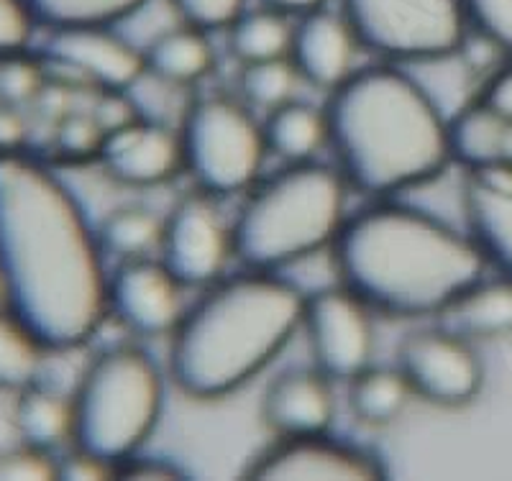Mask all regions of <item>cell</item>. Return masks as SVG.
Returning a JSON list of instances; mask_svg holds the SVG:
<instances>
[{
    "instance_id": "cell-8",
    "label": "cell",
    "mask_w": 512,
    "mask_h": 481,
    "mask_svg": "<svg viewBox=\"0 0 512 481\" xmlns=\"http://www.w3.org/2000/svg\"><path fill=\"white\" fill-rule=\"evenodd\" d=\"M344 8L359 44L400 62L446 57L466 39L464 0H344Z\"/></svg>"
},
{
    "instance_id": "cell-1",
    "label": "cell",
    "mask_w": 512,
    "mask_h": 481,
    "mask_svg": "<svg viewBox=\"0 0 512 481\" xmlns=\"http://www.w3.org/2000/svg\"><path fill=\"white\" fill-rule=\"evenodd\" d=\"M0 269L11 313L47 351L95 336L108 305L100 246L72 192L47 167L0 154Z\"/></svg>"
},
{
    "instance_id": "cell-42",
    "label": "cell",
    "mask_w": 512,
    "mask_h": 481,
    "mask_svg": "<svg viewBox=\"0 0 512 481\" xmlns=\"http://www.w3.org/2000/svg\"><path fill=\"white\" fill-rule=\"evenodd\" d=\"M264 3L280 13H303L305 16V13H313L318 8H323L326 0H264Z\"/></svg>"
},
{
    "instance_id": "cell-29",
    "label": "cell",
    "mask_w": 512,
    "mask_h": 481,
    "mask_svg": "<svg viewBox=\"0 0 512 481\" xmlns=\"http://www.w3.org/2000/svg\"><path fill=\"white\" fill-rule=\"evenodd\" d=\"M297 70L287 57L269 59V62L246 64L241 75V93L251 105L274 111L280 105L290 103L295 90Z\"/></svg>"
},
{
    "instance_id": "cell-30",
    "label": "cell",
    "mask_w": 512,
    "mask_h": 481,
    "mask_svg": "<svg viewBox=\"0 0 512 481\" xmlns=\"http://www.w3.org/2000/svg\"><path fill=\"white\" fill-rule=\"evenodd\" d=\"M44 90V75L36 62L18 54L0 59V100L6 105H21L39 98Z\"/></svg>"
},
{
    "instance_id": "cell-27",
    "label": "cell",
    "mask_w": 512,
    "mask_h": 481,
    "mask_svg": "<svg viewBox=\"0 0 512 481\" xmlns=\"http://www.w3.org/2000/svg\"><path fill=\"white\" fill-rule=\"evenodd\" d=\"M47 348L11 310H0V389H24L36 382Z\"/></svg>"
},
{
    "instance_id": "cell-14",
    "label": "cell",
    "mask_w": 512,
    "mask_h": 481,
    "mask_svg": "<svg viewBox=\"0 0 512 481\" xmlns=\"http://www.w3.org/2000/svg\"><path fill=\"white\" fill-rule=\"evenodd\" d=\"M182 282L164 261L126 259L108 284L118 320L139 336H162L182 320Z\"/></svg>"
},
{
    "instance_id": "cell-28",
    "label": "cell",
    "mask_w": 512,
    "mask_h": 481,
    "mask_svg": "<svg viewBox=\"0 0 512 481\" xmlns=\"http://www.w3.org/2000/svg\"><path fill=\"white\" fill-rule=\"evenodd\" d=\"M164 223L146 208H121L103 221L98 241L108 254L126 259H139L146 251L162 244Z\"/></svg>"
},
{
    "instance_id": "cell-34",
    "label": "cell",
    "mask_w": 512,
    "mask_h": 481,
    "mask_svg": "<svg viewBox=\"0 0 512 481\" xmlns=\"http://www.w3.org/2000/svg\"><path fill=\"white\" fill-rule=\"evenodd\" d=\"M105 134L100 131L93 116H80V113H70L64 116L57 126V144L64 154L70 157H90L98 154L103 146Z\"/></svg>"
},
{
    "instance_id": "cell-3",
    "label": "cell",
    "mask_w": 512,
    "mask_h": 481,
    "mask_svg": "<svg viewBox=\"0 0 512 481\" xmlns=\"http://www.w3.org/2000/svg\"><path fill=\"white\" fill-rule=\"evenodd\" d=\"M326 121L344 180L369 195L423 185L451 162L448 121L408 72H356L333 90Z\"/></svg>"
},
{
    "instance_id": "cell-18",
    "label": "cell",
    "mask_w": 512,
    "mask_h": 481,
    "mask_svg": "<svg viewBox=\"0 0 512 481\" xmlns=\"http://www.w3.org/2000/svg\"><path fill=\"white\" fill-rule=\"evenodd\" d=\"M443 328L461 338H497L512 333V279L474 282L441 313Z\"/></svg>"
},
{
    "instance_id": "cell-24",
    "label": "cell",
    "mask_w": 512,
    "mask_h": 481,
    "mask_svg": "<svg viewBox=\"0 0 512 481\" xmlns=\"http://www.w3.org/2000/svg\"><path fill=\"white\" fill-rule=\"evenodd\" d=\"M408 379L400 369H372L367 366L354 379H349V407L354 418L367 425H387L400 418L408 407Z\"/></svg>"
},
{
    "instance_id": "cell-40",
    "label": "cell",
    "mask_w": 512,
    "mask_h": 481,
    "mask_svg": "<svg viewBox=\"0 0 512 481\" xmlns=\"http://www.w3.org/2000/svg\"><path fill=\"white\" fill-rule=\"evenodd\" d=\"M469 182H474V185L482 187V190L495 192V195H512V162L500 159V162L472 169Z\"/></svg>"
},
{
    "instance_id": "cell-10",
    "label": "cell",
    "mask_w": 512,
    "mask_h": 481,
    "mask_svg": "<svg viewBox=\"0 0 512 481\" xmlns=\"http://www.w3.org/2000/svg\"><path fill=\"white\" fill-rule=\"evenodd\" d=\"M397 369L408 379L413 395L438 407L469 405L484 382L472 346L446 328L410 333L397 348Z\"/></svg>"
},
{
    "instance_id": "cell-35",
    "label": "cell",
    "mask_w": 512,
    "mask_h": 481,
    "mask_svg": "<svg viewBox=\"0 0 512 481\" xmlns=\"http://www.w3.org/2000/svg\"><path fill=\"white\" fill-rule=\"evenodd\" d=\"M34 21L26 0H0V57L18 54L29 44Z\"/></svg>"
},
{
    "instance_id": "cell-13",
    "label": "cell",
    "mask_w": 512,
    "mask_h": 481,
    "mask_svg": "<svg viewBox=\"0 0 512 481\" xmlns=\"http://www.w3.org/2000/svg\"><path fill=\"white\" fill-rule=\"evenodd\" d=\"M47 59L82 85L103 90H126L146 70L144 52L108 26L57 29L47 41Z\"/></svg>"
},
{
    "instance_id": "cell-31",
    "label": "cell",
    "mask_w": 512,
    "mask_h": 481,
    "mask_svg": "<svg viewBox=\"0 0 512 481\" xmlns=\"http://www.w3.org/2000/svg\"><path fill=\"white\" fill-rule=\"evenodd\" d=\"M49 481L59 479V461L52 451L24 443L21 448L0 453V481Z\"/></svg>"
},
{
    "instance_id": "cell-39",
    "label": "cell",
    "mask_w": 512,
    "mask_h": 481,
    "mask_svg": "<svg viewBox=\"0 0 512 481\" xmlns=\"http://www.w3.org/2000/svg\"><path fill=\"white\" fill-rule=\"evenodd\" d=\"M116 476L123 479H182V471L167 461H149V458H128L116 466Z\"/></svg>"
},
{
    "instance_id": "cell-9",
    "label": "cell",
    "mask_w": 512,
    "mask_h": 481,
    "mask_svg": "<svg viewBox=\"0 0 512 481\" xmlns=\"http://www.w3.org/2000/svg\"><path fill=\"white\" fill-rule=\"evenodd\" d=\"M303 328L315 369L328 379H354L372 361L374 331L367 305L349 290L331 284L305 297Z\"/></svg>"
},
{
    "instance_id": "cell-7",
    "label": "cell",
    "mask_w": 512,
    "mask_h": 481,
    "mask_svg": "<svg viewBox=\"0 0 512 481\" xmlns=\"http://www.w3.org/2000/svg\"><path fill=\"white\" fill-rule=\"evenodd\" d=\"M180 141L192 180L216 195L246 190L267 154L264 128L228 98L192 103L182 118Z\"/></svg>"
},
{
    "instance_id": "cell-23",
    "label": "cell",
    "mask_w": 512,
    "mask_h": 481,
    "mask_svg": "<svg viewBox=\"0 0 512 481\" xmlns=\"http://www.w3.org/2000/svg\"><path fill=\"white\" fill-rule=\"evenodd\" d=\"M146 70L177 85L203 80L213 67V49L200 29L175 26L144 49Z\"/></svg>"
},
{
    "instance_id": "cell-33",
    "label": "cell",
    "mask_w": 512,
    "mask_h": 481,
    "mask_svg": "<svg viewBox=\"0 0 512 481\" xmlns=\"http://www.w3.org/2000/svg\"><path fill=\"white\" fill-rule=\"evenodd\" d=\"M187 26L200 31L228 29L244 13V0H172Z\"/></svg>"
},
{
    "instance_id": "cell-21",
    "label": "cell",
    "mask_w": 512,
    "mask_h": 481,
    "mask_svg": "<svg viewBox=\"0 0 512 481\" xmlns=\"http://www.w3.org/2000/svg\"><path fill=\"white\" fill-rule=\"evenodd\" d=\"M464 205L472 238L484 259L512 279V195H495L469 182Z\"/></svg>"
},
{
    "instance_id": "cell-44",
    "label": "cell",
    "mask_w": 512,
    "mask_h": 481,
    "mask_svg": "<svg viewBox=\"0 0 512 481\" xmlns=\"http://www.w3.org/2000/svg\"><path fill=\"white\" fill-rule=\"evenodd\" d=\"M505 159H507V162H512V126H510V131H507V146H505Z\"/></svg>"
},
{
    "instance_id": "cell-26",
    "label": "cell",
    "mask_w": 512,
    "mask_h": 481,
    "mask_svg": "<svg viewBox=\"0 0 512 481\" xmlns=\"http://www.w3.org/2000/svg\"><path fill=\"white\" fill-rule=\"evenodd\" d=\"M144 0H26L39 24L57 29L118 26Z\"/></svg>"
},
{
    "instance_id": "cell-11",
    "label": "cell",
    "mask_w": 512,
    "mask_h": 481,
    "mask_svg": "<svg viewBox=\"0 0 512 481\" xmlns=\"http://www.w3.org/2000/svg\"><path fill=\"white\" fill-rule=\"evenodd\" d=\"M246 479L292 481V479H341L372 481L384 479V466L364 448L338 443L320 435L282 438L246 466Z\"/></svg>"
},
{
    "instance_id": "cell-17",
    "label": "cell",
    "mask_w": 512,
    "mask_h": 481,
    "mask_svg": "<svg viewBox=\"0 0 512 481\" xmlns=\"http://www.w3.org/2000/svg\"><path fill=\"white\" fill-rule=\"evenodd\" d=\"M356 44L359 39L346 18L318 8L305 13L300 26L292 31L290 62L295 64L297 75L310 85L336 90L354 75L351 67H354Z\"/></svg>"
},
{
    "instance_id": "cell-20",
    "label": "cell",
    "mask_w": 512,
    "mask_h": 481,
    "mask_svg": "<svg viewBox=\"0 0 512 481\" xmlns=\"http://www.w3.org/2000/svg\"><path fill=\"white\" fill-rule=\"evenodd\" d=\"M267 149L290 164L313 162L315 151L328 144L326 111L305 103H285L269 113L264 123Z\"/></svg>"
},
{
    "instance_id": "cell-5",
    "label": "cell",
    "mask_w": 512,
    "mask_h": 481,
    "mask_svg": "<svg viewBox=\"0 0 512 481\" xmlns=\"http://www.w3.org/2000/svg\"><path fill=\"white\" fill-rule=\"evenodd\" d=\"M344 210V174L292 164L246 200L231 228L233 254L254 272H280L333 246Z\"/></svg>"
},
{
    "instance_id": "cell-32",
    "label": "cell",
    "mask_w": 512,
    "mask_h": 481,
    "mask_svg": "<svg viewBox=\"0 0 512 481\" xmlns=\"http://www.w3.org/2000/svg\"><path fill=\"white\" fill-rule=\"evenodd\" d=\"M464 13L479 34L512 54V0H464Z\"/></svg>"
},
{
    "instance_id": "cell-25",
    "label": "cell",
    "mask_w": 512,
    "mask_h": 481,
    "mask_svg": "<svg viewBox=\"0 0 512 481\" xmlns=\"http://www.w3.org/2000/svg\"><path fill=\"white\" fill-rule=\"evenodd\" d=\"M228 44H231L233 57L244 64L282 59L290 54L292 29L287 26L285 13L274 11V8L241 13L228 26Z\"/></svg>"
},
{
    "instance_id": "cell-41",
    "label": "cell",
    "mask_w": 512,
    "mask_h": 481,
    "mask_svg": "<svg viewBox=\"0 0 512 481\" xmlns=\"http://www.w3.org/2000/svg\"><path fill=\"white\" fill-rule=\"evenodd\" d=\"M26 139L24 118L13 111V105H0V154H11Z\"/></svg>"
},
{
    "instance_id": "cell-15",
    "label": "cell",
    "mask_w": 512,
    "mask_h": 481,
    "mask_svg": "<svg viewBox=\"0 0 512 481\" xmlns=\"http://www.w3.org/2000/svg\"><path fill=\"white\" fill-rule=\"evenodd\" d=\"M98 157L105 172L128 187L162 185L185 167L180 134L144 118L105 136Z\"/></svg>"
},
{
    "instance_id": "cell-19",
    "label": "cell",
    "mask_w": 512,
    "mask_h": 481,
    "mask_svg": "<svg viewBox=\"0 0 512 481\" xmlns=\"http://www.w3.org/2000/svg\"><path fill=\"white\" fill-rule=\"evenodd\" d=\"M16 430L29 446L54 451L75 435V405L57 389L26 384L16 405Z\"/></svg>"
},
{
    "instance_id": "cell-22",
    "label": "cell",
    "mask_w": 512,
    "mask_h": 481,
    "mask_svg": "<svg viewBox=\"0 0 512 481\" xmlns=\"http://www.w3.org/2000/svg\"><path fill=\"white\" fill-rule=\"evenodd\" d=\"M507 131L510 123L495 116L484 103L466 105L448 121L451 159L466 164L469 169L500 162L505 159Z\"/></svg>"
},
{
    "instance_id": "cell-12",
    "label": "cell",
    "mask_w": 512,
    "mask_h": 481,
    "mask_svg": "<svg viewBox=\"0 0 512 481\" xmlns=\"http://www.w3.org/2000/svg\"><path fill=\"white\" fill-rule=\"evenodd\" d=\"M164 264L182 287L216 282L233 251L231 231L205 198H187L164 221Z\"/></svg>"
},
{
    "instance_id": "cell-16",
    "label": "cell",
    "mask_w": 512,
    "mask_h": 481,
    "mask_svg": "<svg viewBox=\"0 0 512 481\" xmlns=\"http://www.w3.org/2000/svg\"><path fill=\"white\" fill-rule=\"evenodd\" d=\"M333 392L318 369L282 371L264 392L262 418L280 438L326 433L333 423Z\"/></svg>"
},
{
    "instance_id": "cell-38",
    "label": "cell",
    "mask_w": 512,
    "mask_h": 481,
    "mask_svg": "<svg viewBox=\"0 0 512 481\" xmlns=\"http://www.w3.org/2000/svg\"><path fill=\"white\" fill-rule=\"evenodd\" d=\"M479 103L487 105L489 111L495 113V116H500L502 121L510 123L512 126V67L500 70L495 77H492V80L487 82V87H484V93H482V98H479Z\"/></svg>"
},
{
    "instance_id": "cell-4",
    "label": "cell",
    "mask_w": 512,
    "mask_h": 481,
    "mask_svg": "<svg viewBox=\"0 0 512 481\" xmlns=\"http://www.w3.org/2000/svg\"><path fill=\"white\" fill-rule=\"evenodd\" d=\"M305 295L267 272L218 284L177 323L169 371L195 400H218L267 369L303 325Z\"/></svg>"
},
{
    "instance_id": "cell-36",
    "label": "cell",
    "mask_w": 512,
    "mask_h": 481,
    "mask_svg": "<svg viewBox=\"0 0 512 481\" xmlns=\"http://www.w3.org/2000/svg\"><path fill=\"white\" fill-rule=\"evenodd\" d=\"M90 116H93V121L98 123L100 131H103L105 136L141 121L134 100H131V95H128L126 90H103V95H100L98 103L93 105V113H90Z\"/></svg>"
},
{
    "instance_id": "cell-6",
    "label": "cell",
    "mask_w": 512,
    "mask_h": 481,
    "mask_svg": "<svg viewBox=\"0 0 512 481\" xmlns=\"http://www.w3.org/2000/svg\"><path fill=\"white\" fill-rule=\"evenodd\" d=\"M72 405L75 446L118 466L134 458L157 428L164 405L162 374L139 348H108L82 374Z\"/></svg>"
},
{
    "instance_id": "cell-43",
    "label": "cell",
    "mask_w": 512,
    "mask_h": 481,
    "mask_svg": "<svg viewBox=\"0 0 512 481\" xmlns=\"http://www.w3.org/2000/svg\"><path fill=\"white\" fill-rule=\"evenodd\" d=\"M0 310H11V297H8V282L3 269H0Z\"/></svg>"
},
{
    "instance_id": "cell-37",
    "label": "cell",
    "mask_w": 512,
    "mask_h": 481,
    "mask_svg": "<svg viewBox=\"0 0 512 481\" xmlns=\"http://www.w3.org/2000/svg\"><path fill=\"white\" fill-rule=\"evenodd\" d=\"M113 476H116V466L103 461V458L93 456L90 451H82V448H75V453H70V456L59 461V479L100 481L113 479Z\"/></svg>"
},
{
    "instance_id": "cell-2",
    "label": "cell",
    "mask_w": 512,
    "mask_h": 481,
    "mask_svg": "<svg viewBox=\"0 0 512 481\" xmlns=\"http://www.w3.org/2000/svg\"><path fill=\"white\" fill-rule=\"evenodd\" d=\"M338 279L367 308L395 318L441 315L482 279L484 254L433 215L384 203L344 221L333 241Z\"/></svg>"
}]
</instances>
